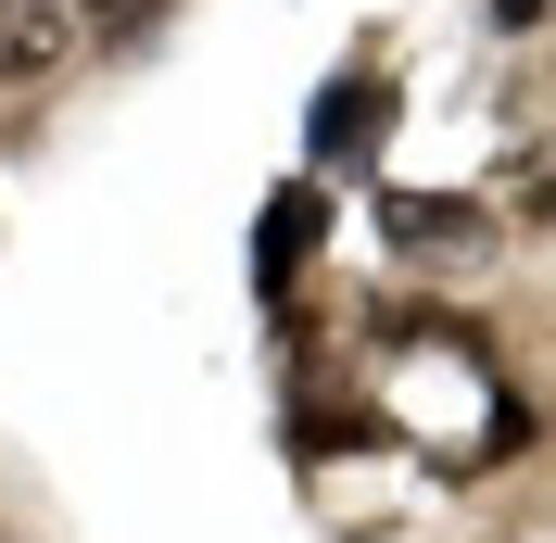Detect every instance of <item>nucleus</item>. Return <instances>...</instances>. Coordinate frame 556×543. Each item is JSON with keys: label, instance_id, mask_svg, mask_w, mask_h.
I'll return each mask as SVG.
<instances>
[{"label": "nucleus", "instance_id": "nucleus-2", "mask_svg": "<svg viewBox=\"0 0 556 543\" xmlns=\"http://www.w3.org/2000/svg\"><path fill=\"white\" fill-rule=\"evenodd\" d=\"M304 240H316V190H278V228L253 240V266L278 278V266H291V253H304Z\"/></svg>", "mask_w": 556, "mask_h": 543}, {"label": "nucleus", "instance_id": "nucleus-1", "mask_svg": "<svg viewBox=\"0 0 556 543\" xmlns=\"http://www.w3.org/2000/svg\"><path fill=\"white\" fill-rule=\"evenodd\" d=\"M64 38H76L64 0H0V89H13V76H51V64H64Z\"/></svg>", "mask_w": 556, "mask_h": 543}, {"label": "nucleus", "instance_id": "nucleus-3", "mask_svg": "<svg viewBox=\"0 0 556 543\" xmlns=\"http://www.w3.org/2000/svg\"><path fill=\"white\" fill-rule=\"evenodd\" d=\"M165 0H89V26H152Z\"/></svg>", "mask_w": 556, "mask_h": 543}]
</instances>
